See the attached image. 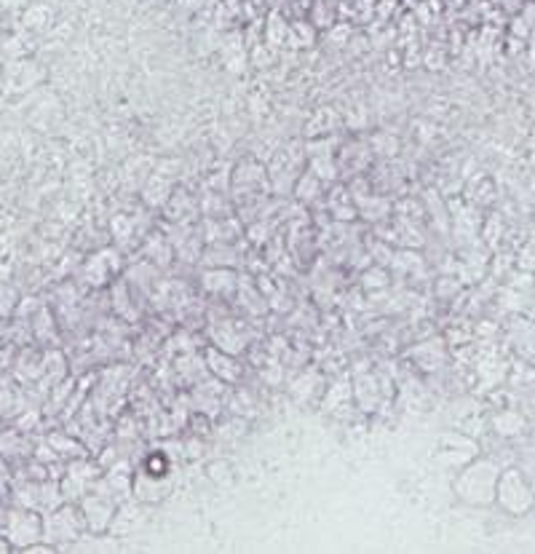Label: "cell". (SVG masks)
<instances>
[{"mask_svg": "<svg viewBox=\"0 0 535 554\" xmlns=\"http://www.w3.org/2000/svg\"><path fill=\"white\" fill-rule=\"evenodd\" d=\"M99 477H102V472H99L97 466L89 464V461H78V464L67 469L65 480H62V496H65L67 501H73V498L75 501H81L86 493L94 490Z\"/></svg>", "mask_w": 535, "mask_h": 554, "instance_id": "obj_4", "label": "cell"}, {"mask_svg": "<svg viewBox=\"0 0 535 554\" xmlns=\"http://www.w3.org/2000/svg\"><path fill=\"white\" fill-rule=\"evenodd\" d=\"M78 504H81L83 520H86V530H89V533H107L110 525H113V517H116L118 506H121L116 498H110L107 493H102V490L97 488L91 490V493H86Z\"/></svg>", "mask_w": 535, "mask_h": 554, "instance_id": "obj_2", "label": "cell"}, {"mask_svg": "<svg viewBox=\"0 0 535 554\" xmlns=\"http://www.w3.org/2000/svg\"><path fill=\"white\" fill-rule=\"evenodd\" d=\"M83 530H86V520H83L81 506L65 504L59 509H51L49 517L43 520V536L49 538L51 544L54 541H78Z\"/></svg>", "mask_w": 535, "mask_h": 554, "instance_id": "obj_1", "label": "cell"}, {"mask_svg": "<svg viewBox=\"0 0 535 554\" xmlns=\"http://www.w3.org/2000/svg\"><path fill=\"white\" fill-rule=\"evenodd\" d=\"M43 536V520L38 517L35 509H17L9 512V520L3 525V538L9 541V546H33L35 541H41Z\"/></svg>", "mask_w": 535, "mask_h": 554, "instance_id": "obj_3", "label": "cell"}]
</instances>
